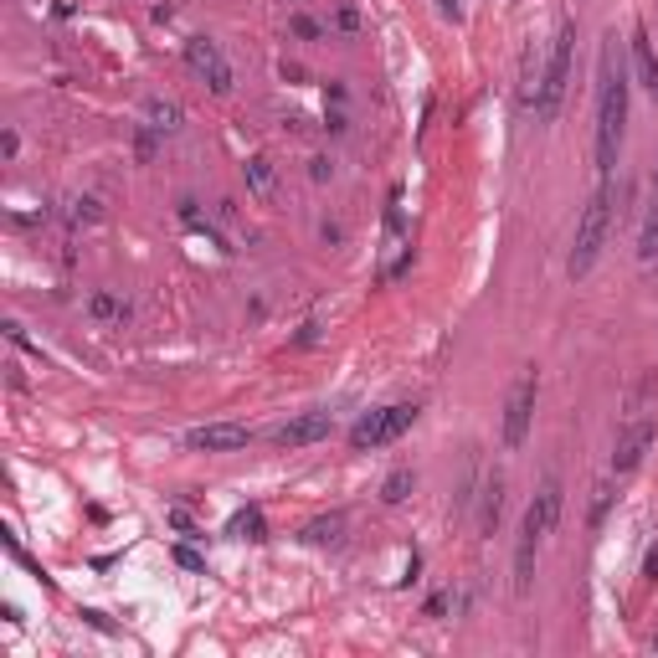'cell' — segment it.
Segmentation results:
<instances>
[{
    "mask_svg": "<svg viewBox=\"0 0 658 658\" xmlns=\"http://www.w3.org/2000/svg\"><path fill=\"white\" fill-rule=\"evenodd\" d=\"M16 149H21L16 129H5V134H0V155H5V160H16Z\"/></svg>",
    "mask_w": 658,
    "mask_h": 658,
    "instance_id": "23",
    "label": "cell"
},
{
    "mask_svg": "<svg viewBox=\"0 0 658 658\" xmlns=\"http://www.w3.org/2000/svg\"><path fill=\"white\" fill-rule=\"evenodd\" d=\"M499 514H504V479H489L483 483V510H479V530L483 535H494L499 530Z\"/></svg>",
    "mask_w": 658,
    "mask_h": 658,
    "instance_id": "13",
    "label": "cell"
},
{
    "mask_svg": "<svg viewBox=\"0 0 658 658\" xmlns=\"http://www.w3.org/2000/svg\"><path fill=\"white\" fill-rule=\"evenodd\" d=\"M293 36H304V42H319V21H314V16H293Z\"/></svg>",
    "mask_w": 658,
    "mask_h": 658,
    "instance_id": "21",
    "label": "cell"
},
{
    "mask_svg": "<svg viewBox=\"0 0 658 658\" xmlns=\"http://www.w3.org/2000/svg\"><path fill=\"white\" fill-rule=\"evenodd\" d=\"M186 67H191L216 98L232 93V62L222 57V47H216L211 36H191V42H186Z\"/></svg>",
    "mask_w": 658,
    "mask_h": 658,
    "instance_id": "7",
    "label": "cell"
},
{
    "mask_svg": "<svg viewBox=\"0 0 658 658\" xmlns=\"http://www.w3.org/2000/svg\"><path fill=\"white\" fill-rule=\"evenodd\" d=\"M242 170H247V186H253V191L262 195V201H268V195H273V165L262 160V155H253V160L242 165Z\"/></svg>",
    "mask_w": 658,
    "mask_h": 658,
    "instance_id": "18",
    "label": "cell"
},
{
    "mask_svg": "<svg viewBox=\"0 0 658 658\" xmlns=\"http://www.w3.org/2000/svg\"><path fill=\"white\" fill-rule=\"evenodd\" d=\"M329 427H335V417H329V412H299V417L293 422H283V427H278L273 433V443L278 448H314V443H324V437H329Z\"/></svg>",
    "mask_w": 658,
    "mask_h": 658,
    "instance_id": "9",
    "label": "cell"
},
{
    "mask_svg": "<svg viewBox=\"0 0 658 658\" xmlns=\"http://www.w3.org/2000/svg\"><path fill=\"white\" fill-rule=\"evenodd\" d=\"M176 561H180V566H191V571H201V556H195L191 546H180V550H176Z\"/></svg>",
    "mask_w": 658,
    "mask_h": 658,
    "instance_id": "24",
    "label": "cell"
},
{
    "mask_svg": "<svg viewBox=\"0 0 658 658\" xmlns=\"http://www.w3.org/2000/svg\"><path fill=\"white\" fill-rule=\"evenodd\" d=\"M535 396H540V381L535 370H520L510 386V402H504V448L520 453L525 437H530V422H535Z\"/></svg>",
    "mask_w": 658,
    "mask_h": 658,
    "instance_id": "6",
    "label": "cell"
},
{
    "mask_svg": "<svg viewBox=\"0 0 658 658\" xmlns=\"http://www.w3.org/2000/svg\"><path fill=\"white\" fill-rule=\"evenodd\" d=\"M648 448H653V422L648 417L623 422V433H617V443H612V473H633V468L648 458Z\"/></svg>",
    "mask_w": 658,
    "mask_h": 658,
    "instance_id": "8",
    "label": "cell"
},
{
    "mask_svg": "<svg viewBox=\"0 0 658 658\" xmlns=\"http://www.w3.org/2000/svg\"><path fill=\"white\" fill-rule=\"evenodd\" d=\"M339 32H360V16L355 11H339Z\"/></svg>",
    "mask_w": 658,
    "mask_h": 658,
    "instance_id": "26",
    "label": "cell"
},
{
    "mask_svg": "<svg viewBox=\"0 0 658 658\" xmlns=\"http://www.w3.org/2000/svg\"><path fill=\"white\" fill-rule=\"evenodd\" d=\"M145 129L149 134H170V129H180V109L176 103H165V98H155L145 109Z\"/></svg>",
    "mask_w": 658,
    "mask_h": 658,
    "instance_id": "16",
    "label": "cell"
},
{
    "mask_svg": "<svg viewBox=\"0 0 658 658\" xmlns=\"http://www.w3.org/2000/svg\"><path fill=\"white\" fill-rule=\"evenodd\" d=\"M658 253V201H653V216H648V226H643V242H638V257L643 262H653Z\"/></svg>",
    "mask_w": 658,
    "mask_h": 658,
    "instance_id": "20",
    "label": "cell"
},
{
    "mask_svg": "<svg viewBox=\"0 0 658 658\" xmlns=\"http://www.w3.org/2000/svg\"><path fill=\"white\" fill-rule=\"evenodd\" d=\"M88 314H93L98 324H124L129 319V304L119 299V293L98 289V293H88Z\"/></svg>",
    "mask_w": 658,
    "mask_h": 658,
    "instance_id": "12",
    "label": "cell"
},
{
    "mask_svg": "<svg viewBox=\"0 0 658 658\" xmlns=\"http://www.w3.org/2000/svg\"><path fill=\"white\" fill-rule=\"evenodd\" d=\"M437 5H443V16H458V5H453V0H437Z\"/></svg>",
    "mask_w": 658,
    "mask_h": 658,
    "instance_id": "28",
    "label": "cell"
},
{
    "mask_svg": "<svg viewBox=\"0 0 658 658\" xmlns=\"http://www.w3.org/2000/svg\"><path fill=\"white\" fill-rule=\"evenodd\" d=\"M309 176H314V180H329V176H335V165H329V160H314V170H309Z\"/></svg>",
    "mask_w": 658,
    "mask_h": 658,
    "instance_id": "27",
    "label": "cell"
},
{
    "mask_svg": "<svg viewBox=\"0 0 658 658\" xmlns=\"http://www.w3.org/2000/svg\"><path fill=\"white\" fill-rule=\"evenodd\" d=\"M623 129H627V72L617 62V36H607V47L596 57V176L617 170Z\"/></svg>",
    "mask_w": 658,
    "mask_h": 658,
    "instance_id": "1",
    "label": "cell"
},
{
    "mask_svg": "<svg viewBox=\"0 0 658 658\" xmlns=\"http://www.w3.org/2000/svg\"><path fill=\"white\" fill-rule=\"evenodd\" d=\"M633 72H638V82L658 98V57H653V42H648L643 26H633Z\"/></svg>",
    "mask_w": 658,
    "mask_h": 658,
    "instance_id": "11",
    "label": "cell"
},
{
    "mask_svg": "<svg viewBox=\"0 0 658 658\" xmlns=\"http://www.w3.org/2000/svg\"><path fill=\"white\" fill-rule=\"evenodd\" d=\"M561 504H566L561 479H546L535 489L525 520H520V546H514V592L520 596L530 592V581H535V550H540V540L561 525Z\"/></svg>",
    "mask_w": 658,
    "mask_h": 658,
    "instance_id": "2",
    "label": "cell"
},
{
    "mask_svg": "<svg viewBox=\"0 0 658 658\" xmlns=\"http://www.w3.org/2000/svg\"><path fill=\"white\" fill-rule=\"evenodd\" d=\"M5 339H11V345H21V350H32V355H42V345H32V339L21 335V324H5Z\"/></svg>",
    "mask_w": 658,
    "mask_h": 658,
    "instance_id": "22",
    "label": "cell"
},
{
    "mask_svg": "<svg viewBox=\"0 0 658 658\" xmlns=\"http://www.w3.org/2000/svg\"><path fill=\"white\" fill-rule=\"evenodd\" d=\"M571 47H577V21H561V26H556V36H550L546 67H540V78H535V93H530L535 124H550V119L561 113L566 82H571Z\"/></svg>",
    "mask_w": 658,
    "mask_h": 658,
    "instance_id": "4",
    "label": "cell"
},
{
    "mask_svg": "<svg viewBox=\"0 0 658 658\" xmlns=\"http://www.w3.org/2000/svg\"><path fill=\"white\" fill-rule=\"evenodd\" d=\"M226 535H237V540H268V520H262V510H257V504H247V510L232 514Z\"/></svg>",
    "mask_w": 658,
    "mask_h": 658,
    "instance_id": "14",
    "label": "cell"
},
{
    "mask_svg": "<svg viewBox=\"0 0 658 658\" xmlns=\"http://www.w3.org/2000/svg\"><path fill=\"white\" fill-rule=\"evenodd\" d=\"M186 443H191V448H201V453H237V448H247V443H253V433H247L242 422H206V427H191V433H186Z\"/></svg>",
    "mask_w": 658,
    "mask_h": 658,
    "instance_id": "10",
    "label": "cell"
},
{
    "mask_svg": "<svg viewBox=\"0 0 658 658\" xmlns=\"http://www.w3.org/2000/svg\"><path fill=\"white\" fill-rule=\"evenodd\" d=\"M417 412L422 406L417 402H391V406H381V412H370L360 427L350 433V448L355 453H370V448H386V443H396V437L417 422Z\"/></svg>",
    "mask_w": 658,
    "mask_h": 658,
    "instance_id": "5",
    "label": "cell"
},
{
    "mask_svg": "<svg viewBox=\"0 0 658 658\" xmlns=\"http://www.w3.org/2000/svg\"><path fill=\"white\" fill-rule=\"evenodd\" d=\"M648 648H653V653H658V633H653V638H648Z\"/></svg>",
    "mask_w": 658,
    "mask_h": 658,
    "instance_id": "29",
    "label": "cell"
},
{
    "mask_svg": "<svg viewBox=\"0 0 658 658\" xmlns=\"http://www.w3.org/2000/svg\"><path fill=\"white\" fill-rule=\"evenodd\" d=\"M98 222H103V206L93 195H72L67 201V226H98Z\"/></svg>",
    "mask_w": 658,
    "mask_h": 658,
    "instance_id": "17",
    "label": "cell"
},
{
    "mask_svg": "<svg viewBox=\"0 0 658 658\" xmlns=\"http://www.w3.org/2000/svg\"><path fill=\"white\" fill-rule=\"evenodd\" d=\"M412 483H417V479H412V468H396V473L381 483V499H386V504H402V499L412 494Z\"/></svg>",
    "mask_w": 658,
    "mask_h": 658,
    "instance_id": "19",
    "label": "cell"
},
{
    "mask_svg": "<svg viewBox=\"0 0 658 658\" xmlns=\"http://www.w3.org/2000/svg\"><path fill=\"white\" fill-rule=\"evenodd\" d=\"M612 176L596 180V191L586 195V206H581V222H577V242H571V257H566V273L571 278H586L596 268V257H602V242L612 232Z\"/></svg>",
    "mask_w": 658,
    "mask_h": 658,
    "instance_id": "3",
    "label": "cell"
},
{
    "mask_svg": "<svg viewBox=\"0 0 658 658\" xmlns=\"http://www.w3.org/2000/svg\"><path fill=\"white\" fill-rule=\"evenodd\" d=\"M643 577H648V581H658V546L648 550V561H643Z\"/></svg>",
    "mask_w": 658,
    "mask_h": 658,
    "instance_id": "25",
    "label": "cell"
},
{
    "mask_svg": "<svg viewBox=\"0 0 658 658\" xmlns=\"http://www.w3.org/2000/svg\"><path fill=\"white\" fill-rule=\"evenodd\" d=\"M339 530H345V514H324V520H309L304 525V540L309 546H335Z\"/></svg>",
    "mask_w": 658,
    "mask_h": 658,
    "instance_id": "15",
    "label": "cell"
}]
</instances>
